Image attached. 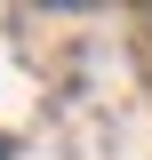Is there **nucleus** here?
I'll return each mask as SVG.
<instances>
[{
  "instance_id": "obj_1",
  "label": "nucleus",
  "mask_w": 152,
  "mask_h": 160,
  "mask_svg": "<svg viewBox=\"0 0 152 160\" xmlns=\"http://www.w3.org/2000/svg\"><path fill=\"white\" fill-rule=\"evenodd\" d=\"M0 160H8V136H0Z\"/></svg>"
}]
</instances>
